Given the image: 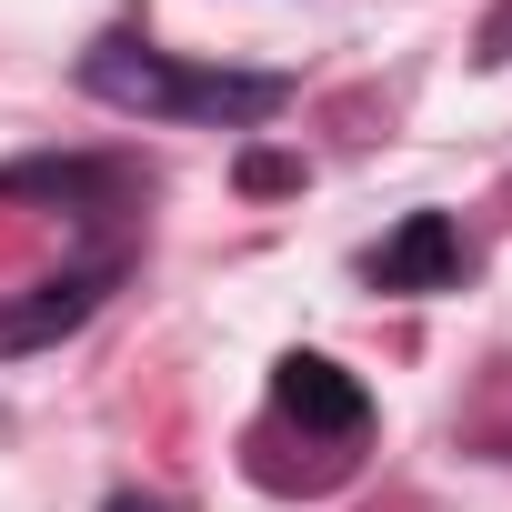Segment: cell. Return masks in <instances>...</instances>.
<instances>
[{
  "label": "cell",
  "mask_w": 512,
  "mask_h": 512,
  "mask_svg": "<svg viewBox=\"0 0 512 512\" xmlns=\"http://www.w3.org/2000/svg\"><path fill=\"white\" fill-rule=\"evenodd\" d=\"M81 91L131 111V121H181V131H262L292 101L282 71H211V61H181V51L141 41V31H101L81 51Z\"/></svg>",
  "instance_id": "1"
},
{
  "label": "cell",
  "mask_w": 512,
  "mask_h": 512,
  "mask_svg": "<svg viewBox=\"0 0 512 512\" xmlns=\"http://www.w3.org/2000/svg\"><path fill=\"white\" fill-rule=\"evenodd\" d=\"M282 442L322 452V482H342L362 462V442H372V392L332 352H282L272 362V412H262V432H251V462L282 452Z\"/></svg>",
  "instance_id": "2"
},
{
  "label": "cell",
  "mask_w": 512,
  "mask_h": 512,
  "mask_svg": "<svg viewBox=\"0 0 512 512\" xmlns=\"http://www.w3.org/2000/svg\"><path fill=\"white\" fill-rule=\"evenodd\" d=\"M362 282L392 292V302H432V292H462L472 282V241L452 211H402L372 251H362Z\"/></svg>",
  "instance_id": "3"
},
{
  "label": "cell",
  "mask_w": 512,
  "mask_h": 512,
  "mask_svg": "<svg viewBox=\"0 0 512 512\" xmlns=\"http://www.w3.org/2000/svg\"><path fill=\"white\" fill-rule=\"evenodd\" d=\"M131 262L141 251H81L71 272H51V282H31L21 302H0V352H51L61 332H81L121 282H131Z\"/></svg>",
  "instance_id": "4"
},
{
  "label": "cell",
  "mask_w": 512,
  "mask_h": 512,
  "mask_svg": "<svg viewBox=\"0 0 512 512\" xmlns=\"http://www.w3.org/2000/svg\"><path fill=\"white\" fill-rule=\"evenodd\" d=\"M302 181V161H282V151H251L241 161V191H292Z\"/></svg>",
  "instance_id": "5"
},
{
  "label": "cell",
  "mask_w": 512,
  "mask_h": 512,
  "mask_svg": "<svg viewBox=\"0 0 512 512\" xmlns=\"http://www.w3.org/2000/svg\"><path fill=\"white\" fill-rule=\"evenodd\" d=\"M101 512H171V502H151V492H111Z\"/></svg>",
  "instance_id": "6"
}]
</instances>
